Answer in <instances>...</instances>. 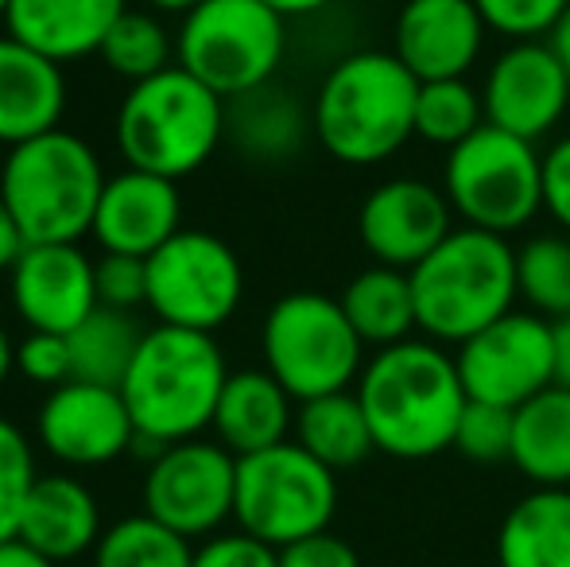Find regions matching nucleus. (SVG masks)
Here are the masks:
<instances>
[{
    "label": "nucleus",
    "mask_w": 570,
    "mask_h": 567,
    "mask_svg": "<svg viewBox=\"0 0 570 567\" xmlns=\"http://www.w3.org/2000/svg\"><path fill=\"white\" fill-rule=\"evenodd\" d=\"M357 401L373 428L376 451L420 462L454 447L465 385L446 346L431 339H407L376 350L357 378Z\"/></svg>",
    "instance_id": "1"
},
{
    "label": "nucleus",
    "mask_w": 570,
    "mask_h": 567,
    "mask_svg": "<svg viewBox=\"0 0 570 567\" xmlns=\"http://www.w3.org/2000/svg\"><path fill=\"white\" fill-rule=\"evenodd\" d=\"M415 98L420 78L392 51H350L318 82L315 140L338 164H384L415 137Z\"/></svg>",
    "instance_id": "2"
},
{
    "label": "nucleus",
    "mask_w": 570,
    "mask_h": 567,
    "mask_svg": "<svg viewBox=\"0 0 570 567\" xmlns=\"http://www.w3.org/2000/svg\"><path fill=\"white\" fill-rule=\"evenodd\" d=\"M229 365L214 334L183 331V326H151L120 381V397L136 436L159 447L198 439L214 428Z\"/></svg>",
    "instance_id": "3"
},
{
    "label": "nucleus",
    "mask_w": 570,
    "mask_h": 567,
    "mask_svg": "<svg viewBox=\"0 0 570 567\" xmlns=\"http://www.w3.org/2000/svg\"><path fill=\"white\" fill-rule=\"evenodd\" d=\"M106 167L78 133L51 129L8 148L0 198L28 245H78L94 229Z\"/></svg>",
    "instance_id": "4"
},
{
    "label": "nucleus",
    "mask_w": 570,
    "mask_h": 567,
    "mask_svg": "<svg viewBox=\"0 0 570 567\" xmlns=\"http://www.w3.org/2000/svg\"><path fill=\"white\" fill-rule=\"evenodd\" d=\"M412 295L420 331L439 346H462L517 311V250L501 234L458 226L412 268Z\"/></svg>",
    "instance_id": "5"
},
{
    "label": "nucleus",
    "mask_w": 570,
    "mask_h": 567,
    "mask_svg": "<svg viewBox=\"0 0 570 567\" xmlns=\"http://www.w3.org/2000/svg\"><path fill=\"white\" fill-rule=\"evenodd\" d=\"M226 140V98L175 62L136 82L117 109V148L136 172L179 183Z\"/></svg>",
    "instance_id": "6"
},
{
    "label": "nucleus",
    "mask_w": 570,
    "mask_h": 567,
    "mask_svg": "<svg viewBox=\"0 0 570 567\" xmlns=\"http://www.w3.org/2000/svg\"><path fill=\"white\" fill-rule=\"evenodd\" d=\"M264 370L292 401L345 393L365 370V342L345 319L342 300L323 292H292L276 300L261 326Z\"/></svg>",
    "instance_id": "7"
},
{
    "label": "nucleus",
    "mask_w": 570,
    "mask_h": 567,
    "mask_svg": "<svg viewBox=\"0 0 570 567\" xmlns=\"http://www.w3.org/2000/svg\"><path fill=\"white\" fill-rule=\"evenodd\" d=\"M443 195L462 226L517 234L543 211V151L493 125L446 151Z\"/></svg>",
    "instance_id": "8"
},
{
    "label": "nucleus",
    "mask_w": 570,
    "mask_h": 567,
    "mask_svg": "<svg viewBox=\"0 0 570 567\" xmlns=\"http://www.w3.org/2000/svg\"><path fill=\"white\" fill-rule=\"evenodd\" d=\"M338 509V475L295 439L237 459L233 521L272 548L326 532Z\"/></svg>",
    "instance_id": "9"
},
{
    "label": "nucleus",
    "mask_w": 570,
    "mask_h": 567,
    "mask_svg": "<svg viewBox=\"0 0 570 567\" xmlns=\"http://www.w3.org/2000/svg\"><path fill=\"white\" fill-rule=\"evenodd\" d=\"M287 51L284 16L261 0H203L183 16L175 55L218 98H240L276 78Z\"/></svg>",
    "instance_id": "10"
},
{
    "label": "nucleus",
    "mask_w": 570,
    "mask_h": 567,
    "mask_svg": "<svg viewBox=\"0 0 570 567\" xmlns=\"http://www.w3.org/2000/svg\"><path fill=\"white\" fill-rule=\"evenodd\" d=\"M245 295V268L233 245L206 229H179L148 257V307L159 323L214 334Z\"/></svg>",
    "instance_id": "11"
},
{
    "label": "nucleus",
    "mask_w": 570,
    "mask_h": 567,
    "mask_svg": "<svg viewBox=\"0 0 570 567\" xmlns=\"http://www.w3.org/2000/svg\"><path fill=\"white\" fill-rule=\"evenodd\" d=\"M140 501L144 514L179 537H218L237 501V454L203 436L164 447L148 462Z\"/></svg>",
    "instance_id": "12"
},
{
    "label": "nucleus",
    "mask_w": 570,
    "mask_h": 567,
    "mask_svg": "<svg viewBox=\"0 0 570 567\" xmlns=\"http://www.w3.org/2000/svg\"><path fill=\"white\" fill-rule=\"evenodd\" d=\"M454 362L470 401L517 412L556 385V326L535 311H509L462 342Z\"/></svg>",
    "instance_id": "13"
},
{
    "label": "nucleus",
    "mask_w": 570,
    "mask_h": 567,
    "mask_svg": "<svg viewBox=\"0 0 570 567\" xmlns=\"http://www.w3.org/2000/svg\"><path fill=\"white\" fill-rule=\"evenodd\" d=\"M485 125L520 140H543L559 129L570 109V75L543 39L509 43L481 82Z\"/></svg>",
    "instance_id": "14"
},
{
    "label": "nucleus",
    "mask_w": 570,
    "mask_h": 567,
    "mask_svg": "<svg viewBox=\"0 0 570 567\" xmlns=\"http://www.w3.org/2000/svg\"><path fill=\"white\" fill-rule=\"evenodd\" d=\"M454 229V211L443 187L428 179H389L365 195L357 237L376 265L412 273Z\"/></svg>",
    "instance_id": "15"
},
{
    "label": "nucleus",
    "mask_w": 570,
    "mask_h": 567,
    "mask_svg": "<svg viewBox=\"0 0 570 567\" xmlns=\"http://www.w3.org/2000/svg\"><path fill=\"white\" fill-rule=\"evenodd\" d=\"M36 436L43 451L67 467H106L132 451L136 424L120 389L67 381L43 401Z\"/></svg>",
    "instance_id": "16"
},
{
    "label": "nucleus",
    "mask_w": 570,
    "mask_h": 567,
    "mask_svg": "<svg viewBox=\"0 0 570 567\" xmlns=\"http://www.w3.org/2000/svg\"><path fill=\"white\" fill-rule=\"evenodd\" d=\"M16 315L28 331L70 334L98 303V261L78 245H28L8 273Z\"/></svg>",
    "instance_id": "17"
},
{
    "label": "nucleus",
    "mask_w": 570,
    "mask_h": 567,
    "mask_svg": "<svg viewBox=\"0 0 570 567\" xmlns=\"http://www.w3.org/2000/svg\"><path fill=\"white\" fill-rule=\"evenodd\" d=\"M485 20L473 0H404L392 28V55L420 82L465 78L485 47Z\"/></svg>",
    "instance_id": "18"
},
{
    "label": "nucleus",
    "mask_w": 570,
    "mask_h": 567,
    "mask_svg": "<svg viewBox=\"0 0 570 567\" xmlns=\"http://www.w3.org/2000/svg\"><path fill=\"white\" fill-rule=\"evenodd\" d=\"M183 222V195L179 183L151 172H125L109 175L101 190L98 214H94L90 237L101 253H125V257L148 261L159 245L179 234Z\"/></svg>",
    "instance_id": "19"
},
{
    "label": "nucleus",
    "mask_w": 570,
    "mask_h": 567,
    "mask_svg": "<svg viewBox=\"0 0 570 567\" xmlns=\"http://www.w3.org/2000/svg\"><path fill=\"white\" fill-rule=\"evenodd\" d=\"M125 12V0H12L4 12V28L23 47L62 67V62L98 55L109 28Z\"/></svg>",
    "instance_id": "20"
},
{
    "label": "nucleus",
    "mask_w": 570,
    "mask_h": 567,
    "mask_svg": "<svg viewBox=\"0 0 570 567\" xmlns=\"http://www.w3.org/2000/svg\"><path fill=\"white\" fill-rule=\"evenodd\" d=\"M67 109V78L47 55L0 36V144L16 148L59 129Z\"/></svg>",
    "instance_id": "21"
},
{
    "label": "nucleus",
    "mask_w": 570,
    "mask_h": 567,
    "mask_svg": "<svg viewBox=\"0 0 570 567\" xmlns=\"http://www.w3.org/2000/svg\"><path fill=\"white\" fill-rule=\"evenodd\" d=\"M101 506L86 482L70 475H39L28 493L16 537L43 553L47 560L67 564L94 553L101 540Z\"/></svg>",
    "instance_id": "22"
},
{
    "label": "nucleus",
    "mask_w": 570,
    "mask_h": 567,
    "mask_svg": "<svg viewBox=\"0 0 570 567\" xmlns=\"http://www.w3.org/2000/svg\"><path fill=\"white\" fill-rule=\"evenodd\" d=\"M292 393L272 378L268 370H237L222 389L218 412H214V436L237 459L287 443L295 431Z\"/></svg>",
    "instance_id": "23"
},
{
    "label": "nucleus",
    "mask_w": 570,
    "mask_h": 567,
    "mask_svg": "<svg viewBox=\"0 0 570 567\" xmlns=\"http://www.w3.org/2000/svg\"><path fill=\"white\" fill-rule=\"evenodd\" d=\"M311 133V109H303V101L276 82L226 101V140L253 164L295 159Z\"/></svg>",
    "instance_id": "24"
},
{
    "label": "nucleus",
    "mask_w": 570,
    "mask_h": 567,
    "mask_svg": "<svg viewBox=\"0 0 570 567\" xmlns=\"http://www.w3.org/2000/svg\"><path fill=\"white\" fill-rule=\"evenodd\" d=\"M497 567H570V490L535 486L504 514Z\"/></svg>",
    "instance_id": "25"
},
{
    "label": "nucleus",
    "mask_w": 570,
    "mask_h": 567,
    "mask_svg": "<svg viewBox=\"0 0 570 567\" xmlns=\"http://www.w3.org/2000/svg\"><path fill=\"white\" fill-rule=\"evenodd\" d=\"M509 462L528 482L570 490V389L551 385L512 412Z\"/></svg>",
    "instance_id": "26"
},
{
    "label": "nucleus",
    "mask_w": 570,
    "mask_h": 567,
    "mask_svg": "<svg viewBox=\"0 0 570 567\" xmlns=\"http://www.w3.org/2000/svg\"><path fill=\"white\" fill-rule=\"evenodd\" d=\"M345 319L361 334L365 346H396L407 342L412 331H420L415 319V295H412V273H400L389 265H368L345 284L338 295Z\"/></svg>",
    "instance_id": "27"
},
{
    "label": "nucleus",
    "mask_w": 570,
    "mask_h": 567,
    "mask_svg": "<svg viewBox=\"0 0 570 567\" xmlns=\"http://www.w3.org/2000/svg\"><path fill=\"white\" fill-rule=\"evenodd\" d=\"M295 443L315 454L323 467H331L334 475L361 467L376 451L373 428H368V417L353 389L303 401L295 412Z\"/></svg>",
    "instance_id": "28"
},
{
    "label": "nucleus",
    "mask_w": 570,
    "mask_h": 567,
    "mask_svg": "<svg viewBox=\"0 0 570 567\" xmlns=\"http://www.w3.org/2000/svg\"><path fill=\"white\" fill-rule=\"evenodd\" d=\"M140 339H144V331L132 323L128 311L98 307L90 319H82V323L67 334L70 365H75V378L70 381H90V385L120 389L136 350H140Z\"/></svg>",
    "instance_id": "29"
},
{
    "label": "nucleus",
    "mask_w": 570,
    "mask_h": 567,
    "mask_svg": "<svg viewBox=\"0 0 570 567\" xmlns=\"http://www.w3.org/2000/svg\"><path fill=\"white\" fill-rule=\"evenodd\" d=\"M94 567H195V548L156 517L136 514L101 532Z\"/></svg>",
    "instance_id": "30"
},
{
    "label": "nucleus",
    "mask_w": 570,
    "mask_h": 567,
    "mask_svg": "<svg viewBox=\"0 0 570 567\" xmlns=\"http://www.w3.org/2000/svg\"><path fill=\"white\" fill-rule=\"evenodd\" d=\"M517 292L535 315H570V234H535L517 250Z\"/></svg>",
    "instance_id": "31"
},
{
    "label": "nucleus",
    "mask_w": 570,
    "mask_h": 567,
    "mask_svg": "<svg viewBox=\"0 0 570 567\" xmlns=\"http://www.w3.org/2000/svg\"><path fill=\"white\" fill-rule=\"evenodd\" d=\"M485 125L481 90H473L465 78H443V82H420L415 98V137L451 151L465 137Z\"/></svg>",
    "instance_id": "32"
},
{
    "label": "nucleus",
    "mask_w": 570,
    "mask_h": 567,
    "mask_svg": "<svg viewBox=\"0 0 570 567\" xmlns=\"http://www.w3.org/2000/svg\"><path fill=\"white\" fill-rule=\"evenodd\" d=\"M98 55L106 62V70H114L117 78H128L136 86L144 78L171 67V36H167V28L156 16L128 8L114 28H109Z\"/></svg>",
    "instance_id": "33"
},
{
    "label": "nucleus",
    "mask_w": 570,
    "mask_h": 567,
    "mask_svg": "<svg viewBox=\"0 0 570 567\" xmlns=\"http://www.w3.org/2000/svg\"><path fill=\"white\" fill-rule=\"evenodd\" d=\"M36 478V454L28 436L0 417V545L20 532V517Z\"/></svg>",
    "instance_id": "34"
},
{
    "label": "nucleus",
    "mask_w": 570,
    "mask_h": 567,
    "mask_svg": "<svg viewBox=\"0 0 570 567\" xmlns=\"http://www.w3.org/2000/svg\"><path fill=\"white\" fill-rule=\"evenodd\" d=\"M454 451L470 462H481V467L512 459V409L470 401L458 420Z\"/></svg>",
    "instance_id": "35"
},
{
    "label": "nucleus",
    "mask_w": 570,
    "mask_h": 567,
    "mask_svg": "<svg viewBox=\"0 0 570 567\" xmlns=\"http://www.w3.org/2000/svg\"><path fill=\"white\" fill-rule=\"evenodd\" d=\"M473 8L493 36L509 43H528V39H548L570 0H473Z\"/></svg>",
    "instance_id": "36"
},
{
    "label": "nucleus",
    "mask_w": 570,
    "mask_h": 567,
    "mask_svg": "<svg viewBox=\"0 0 570 567\" xmlns=\"http://www.w3.org/2000/svg\"><path fill=\"white\" fill-rule=\"evenodd\" d=\"M98 303L114 311H128L148 303V261L125 253H101L98 261Z\"/></svg>",
    "instance_id": "37"
},
{
    "label": "nucleus",
    "mask_w": 570,
    "mask_h": 567,
    "mask_svg": "<svg viewBox=\"0 0 570 567\" xmlns=\"http://www.w3.org/2000/svg\"><path fill=\"white\" fill-rule=\"evenodd\" d=\"M16 370L28 381H36V385H47V389L67 385V381L75 378L67 334L28 331V339L16 346Z\"/></svg>",
    "instance_id": "38"
},
{
    "label": "nucleus",
    "mask_w": 570,
    "mask_h": 567,
    "mask_svg": "<svg viewBox=\"0 0 570 567\" xmlns=\"http://www.w3.org/2000/svg\"><path fill=\"white\" fill-rule=\"evenodd\" d=\"M195 567H279V548L248 532H218L195 548Z\"/></svg>",
    "instance_id": "39"
},
{
    "label": "nucleus",
    "mask_w": 570,
    "mask_h": 567,
    "mask_svg": "<svg viewBox=\"0 0 570 567\" xmlns=\"http://www.w3.org/2000/svg\"><path fill=\"white\" fill-rule=\"evenodd\" d=\"M543 211L570 234V133L543 151Z\"/></svg>",
    "instance_id": "40"
},
{
    "label": "nucleus",
    "mask_w": 570,
    "mask_h": 567,
    "mask_svg": "<svg viewBox=\"0 0 570 567\" xmlns=\"http://www.w3.org/2000/svg\"><path fill=\"white\" fill-rule=\"evenodd\" d=\"M279 567H361V556L350 548V540L334 537L326 529L307 540H295V545L279 548Z\"/></svg>",
    "instance_id": "41"
},
{
    "label": "nucleus",
    "mask_w": 570,
    "mask_h": 567,
    "mask_svg": "<svg viewBox=\"0 0 570 567\" xmlns=\"http://www.w3.org/2000/svg\"><path fill=\"white\" fill-rule=\"evenodd\" d=\"M23 250H28V242H23L20 226H16V218L8 214L4 198H0V273H12V265L20 261Z\"/></svg>",
    "instance_id": "42"
},
{
    "label": "nucleus",
    "mask_w": 570,
    "mask_h": 567,
    "mask_svg": "<svg viewBox=\"0 0 570 567\" xmlns=\"http://www.w3.org/2000/svg\"><path fill=\"white\" fill-rule=\"evenodd\" d=\"M0 567H59V564L47 560V556L36 553L31 545H23L20 537H12L0 545Z\"/></svg>",
    "instance_id": "43"
},
{
    "label": "nucleus",
    "mask_w": 570,
    "mask_h": 567,
    "mask_svg": "<svg viewBox=\"0 0 570 567\" xmlns=\"http://www.w3.org/2000/svg\"><path fill=\"white\" fill-rule=\"evenodd\" d=\"M556 385L570 389V315L556 319Z\"/></svg>",
    "instance_id": "44"
},
{
    "label": "nucleus",
    "mask_w": 570,
    "mask_h": 567,
    "mask_svg": "<svg viewBox=\"0 0 570 567\" xmlns=\"http://www.w3.org/2000/svg\"><path fill=\"white\" fill-rule=\"evenodd\" d=\"M543 43L551 47V55H556V59L563 62V70L570 75V8H567L563 16H559L556 28L548 31V39H543Z\"/></svg>",
    "instance_id": "45"
},
{
    "label": "nucleus",
    "mask_w": 570,
    "mask_h": 567,
    "mask_svg": "<svg viewBox=\"0 0 570 567\" xmlns=\"http://www.w3.org/2000/svg\"><path fill=\"white\" fill-rule=\"evenodd\" d=\"M261 4H268L272 12H279L284 20H292V16H315L323 12L331 0H261Z\"/></svg>",
    "instance_id": "46"
},
{
    "label": "nucleus",
    "mask_w": 570,
    "mask_h": 567,
    "mask_svg": "<svg viewBox=\"0 0 570 567\" xmlns=\"http://www.w3.org/2000/svg\"><path fill=\"white\" fill-rule=\"evenodd\" d=\"M12 370H16V346H12V339H8L4 326H0V385H4Z\"/></svg>",
    "instance_id": "47"
},
{
    "label": "nucleus",
    "mask_w": 570,
    "mask_h": 567,
    "mask_svg": "<svg viewBox=\"0 0 570 567\" xmlns=\"http://www.w3.org/2000/svg\"><path fill=\"white\" fill-rule=\"evenodd\" d=\"M151 8H159V12H195L198 4H203V0H148Z\"/></svg>",
    "instance_id": "48"
},
{
    "label": "nucleus",
    "mask_w": 570,
    "mask_h": 567,
    "mask_svg": "<svg viewBox=\"0 0 570 567\" xmlns=\"http://www.w3.org/2000/svg\"><path fill=\"white\" fill-rule=\"evenodd\" d=\"M8 4H12V0H0V20H4V12H8Z\"/></svg>",
    "instance_id": "49"
}]
</instances>
